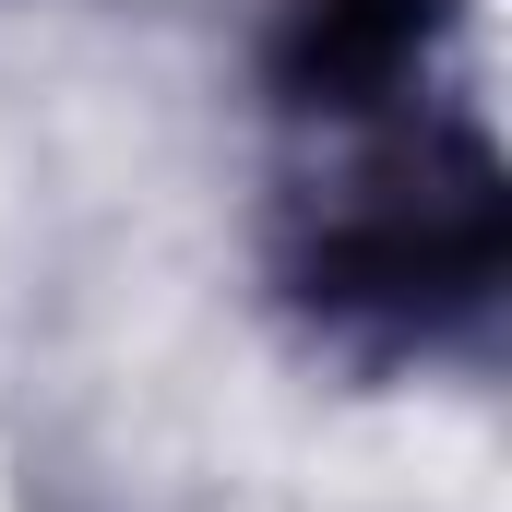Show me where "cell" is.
Returning a JSON list of instances; mask_svg holds the SVG:
<instances>
[{
  "label": "cell",
  "instance_id": "obj_1",
  "mask_svg": "<svg viewBox=\"0 0 512 512\" xmlns=\"http://www.w3.org/2000/svg\"><path fill=\"white\" fill-rule=\"evenodd\" d=\"M489 274H501V179L477 143H453L417 179H382L322 239V298H370V310H441L477 298Z\"/></svg>",
  "mask_w": 512,
  "mask_h": 512
},
{
  "label": "cell",
  "instance_id": "obj_2",
  "mask_svg": "<svg viewBox=\"0 0 512 512\" xmlns=\"http://www.w3.org/2000/svg\"><path fill=\"white\" fill-rule=\"evenodd\" d=\"M441 0H298L286 36H274V72L298 108H370L393 72L417 60Z\"/></svg>",
  "mask_w": 512,
  "mask_h": 512
}]
</instances>
